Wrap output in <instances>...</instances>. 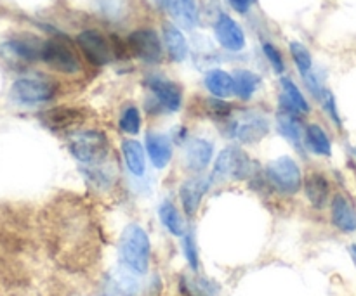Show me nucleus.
<instances>
[{
	"label": "nucleus",
	"mask_w": 356,
	"mask_h": 296,
	"mask_svg": "<svg viewBox=\"0 0 356 296\" xmlns=\"http://www.w3.org/2000/svg\"><path fill=\"white\" fill-rule=\"evenodd\" d=\"M214 142L204 137L188 139L184 142V163L190 172L204 173L214 163Z\"/></svg>",
	"instance_id": "2eb2a0df"
},
{
	"label": "nucleus",
	"mask_w": 356,
	"mask_h": 296,
	"mask_svg": "<svg viewBox=\"0 0 356 296\" xmlns=\"http://www.w3.org/2000/svg\"><path fill=\"white\" fill-rule=\"evenodd\" d=\"M305 149L312 155L330 158L332 156V141L320 123H308L305 128Z\"/></svg>",
	"instance_id": "393cba45"
},
{
	"label": "nucleus",
	"mask_w": 356,
	"mask_h": 296,
	"mask_svg": "<svg viewBox=\"0 0 356 296\" xmlns=\"http://www.w3.org/2000/svg\"><path fill=\"white\" fill-rule=\"evenodd\" d=\"M254 162L238 146H226L219 151L212 165V184H221L225 180H245L254 173Z\"/></svg>",
	"instance_id": "423d86ee"
},
{
	"label": "nucleus",
	"mask_w": 356,
	"mask_h": 296,
	"mask_svg": "<svg viewBox=\"0 0 356 296\" xmlns=\"http://www.w3.org/2000/svg\"><path fill=\"white\" fill-rule=\"evenodd\" d=\"M205 113L209 118L216 121H226L233 113H235V107L233 104L226 103L225 99H218V97H212V99H205L204 103Z\"/></svg>",
	"instance_id": "473e14b6"
},
{
	"label": "nucleus",
	"mask_w": 356,
	"mask_h": 296,
	"mask_svg": "<svg viewBox=\"0 0 356 296\" xmlns=\"http://www.w3.org/2000/svg\"><path fill=\"white\" fill-rule=\"evenodd\" d=\"M75 44L83 58L87 59V62L97 66V68L108 66L113 59H117L111 38L101 33L96 28H86V30L79 31L75 37Z\"/></svg>",
	"instance_id": "9d476101"
},
{
	"label": "nucleus",
	"mask_w": 356,
	"mask_h": 296,
	"mask_svg": "<svg viewBox=\"0 0 356 296\" xmlns=\"http://www.w3.org/2000/svg\"><path fill=\"white\" fill-rule=\"evenodd\" d=\"M268 184L273 187L277 193L285 196H294L302 189V170L299 163L292 156H278L271 159L264 168Z\"/></svg>",
	"instance_id": "0eeeda50"
},
{
	"label": "nucleus",
	"mask_w": 356,
	"mask_h": 296,
	"mask_svg": "<svg viewBox=\"0 0 356 296\" xmlns=\"http://www.w3.org/2000/svg\"><path fill=\"white\" fill-rule=\"evenodd\" d=\"M222 130L233 141L242 144H256L270 132L271 123L264 113L257 111H235L226 121H222Z\"/></svg>",
	"instance_id": "39448f33"
},
{
	"label": "nucleus",
	"mask_w": 356,
	"mask_h": 296,
	"mask_svg": "<svg viewBox=\"0 0 356 296\" xmlns=\"http://www.w3.org/2000/svg\"><path fill=\"white\" fill-rule=\"evenodd\" d=\"M316 103H320V106H322L323 113L327 114V118H329L330 121H332L334 127L337 128V130H343V116H341L339 113V107H337V101H336V96L332 94V90H329L325 87V90H323L322 94H320V97L316 99Z\"/></svg>",
	"instance_id": "2f4dec72"
},
{
	"label": "nucleus",
	"mask_w": 356,
	"mask_h": 296,
	"mask_svg": "<svg viewBox=\"0 0 356 296\" xmlns=\"http://www.w3.org/2000/svg\"><path fill=\"white\" fill-rule=\"evenodd\" d=\"M148 159L156 170H165L174 158V141L170 135L162 132H148L145 139Z\"/></svg>",
	"instance_id": "dca6fc26"
},
{
	"label": "nucleus",
	"mask_w": 356,
	"mask_h": 296,
	"mask_svg": "<svg viewBox=\"0 0 356 296\" xmlns=\"http://www.w3.org/2000/svg\"><path fill=\"white\" fill-rule=\"evenodd\" d=\"M204 87L212 97L228 99L233 96V75L221 68H214L205 71Z\"/></svg>",
	"instance_id": "bb28decb"
},
{
	"label": "nucleus",
	"mask_w": 356,
	"mask_h": 296,
	"mask_svg": "<svg viewBox=\"0 0 356 296\" xmlns=\"http://www.w3.org/2000/svg\"><path fill=\"white\" fill-rule=\"evenodd\" d=\"M350 153H351V158L356 162V148H350Z\"/></svg>",
	"instance_id": "58836bf2"
},
{
	"label": "nucleus",
	"mask_w": 356,
	"mask_h": 296,
	"mask_svg": "<svg viewBox=\"0 0 356 296\" xmlns=\"http://www.w3.org/2000/svg\"><path fill=\"white\" fill-rule=\"evenodd\" d=\"M97 9L106 19L118 21L124 19L127 12V3L125 0H97Z\"/></svg>",
	"instance_id": "f704fd0d"
},
{
	"label": "nucleus",
	"mask_w": 356,
	"mask_h": 296,
	"mask_svg": "<svg viewBox=\"0 0 356 296\" xmlns=\"http://www.w3.org/2000/svg\"><path fill=\"white\" fill-rule=\"evenodd\" d=\"M181 239H183L184 259H186V262L190 263L191 270H198V263H200V260H198V250H197V243H195V236L191 234V232H186Z\"/></svg>",
	"instance_id": "c9c22d12"
},
{
	"label": "nucleus",
	"mask_w": 356,
	"mask_h": 296,
	"mask_svg": "<svg viewBox=\"0 0 356 296\" xmlns=\"http://www.w3.org/2000/svg\"><path fill=\"white\" fill-rule=\"evenodd\" d=\"M350 255H351V260H353L355 267H356V245H351L350 246Z\"/></svg>",
	"instance_id": "4c0bfd02"
},
{
	"label": "nucleus",
	"mask_w": 356,
	"mask_h": 296,
	"mask_svg": "<svg viewBox=\"0 0 356 296\" xmlns=\"http://www.w3.org/2000/svg\"><path fill=\"white\" fill-rule=\"evenodd\" d=\"M58 83L42 75L21 76L14 80L9 90V99L23 107H33L47 104L58 96Z\"/></svg>",
	"instance_id": "20e7f679"
},
{
	"label": "nucleus",
	"mask_w": 356,
	"mask_h": 296,
	"mask_svg": "<svg viewBox=\"0 0 356 296\" xmlns=\"http://www.w3.org/2000/svg\"><path fill=\"white\" fill-rule=\"evenodd\" d=\"M232 75L233 96L238 101H243V103L252 99L257 90L261 89V85H263V78L257 73L250 71V69H235Z\"/></svg>",
	"instance_id": "a878e982"
},
{
	"label": "nucleus",
	"mask_w": 356,
	"mask_h": 296,
	"mask_svg": "<svg viewBox=\"0 0 356 296\" xmlns=\"http://www.w3.org/2000/svg\"><path fill=\"white\" fill-rule=\"evenodd\" d=\"M163 7L174 23L183 30H195L200 23L197 0H163Z\"/></svg>",
	"instance_id": "4be33fe9"
},
{
	"label": "nucleus",
	"mask_w": 356,
	"mask_h": 296,
	"mask_svg": "<svg viewBox=\"0 0 356 296\" xmlns=\"http://www.w3.org/2000/svg\"><path fill=\"white\" fill-rule=\"evenodd\" d=\"M68 151L82 166L104 165L111 158V142L103 130L87 128L72 134Z\"/></svg>",
	"instance_id": "f03ea898"
},
{
	"label": "nucleus",
	"mask_w": 356,
	"mask_h": 296,
	"mask_svg": "<svg viewBox=\"0 0 356 296\" xmlns=\"http://www.w3.org/2000/svg\"><path fill=\"white\" fill-rule=\"evenodd\" d=\"M54 246L59 260L66 267L83 269L94 259L97 248L96 229L89 211L76 200H68L56 214Z\"/></svg>",
	"instance_id": "f257e3e1"
},
{
	"label": "nucleus",
	"mask_w": 356,
	"mask_h": 296,
	"mask_svg": "<svg viewBox=\"0 0 356 296\" xmlns=\"http://www.w3.org/2000/svg\"><path fill=\"white\" fill-rule=\"evenodd\" d=\"M278 85H280V94H278V99H280V110L294 111V113L302 114V116L309 114V111H312L309 101L306 99L301 87H299L291 76L282 75Z\"/></svg>",
	"instance_id": "6ab92c4d"
},
{
	"label": "nucleus",
	"mask_w": 356,
	"mask_h": 296,
	"mask_svg": "<svg viewBox=\"0 0 356 296\" xmlns=\"http://www.w3.org/2000/svg\"><path fill=\"white\" fill-rule=\"evenodd\" d=\"M118 253L120 260L129 272L141 276L149 269V256H152V245L145 229L138 224H129L122 231L118 241Z\"/></svg>",
	"instance_id": "7ed1b4c3"
},
{
	"label": "nucleus",
	"mask_w": 356,
	"mask_h": 296,
	"mask_svg": "<svg viewBox=\"0 0 356 296\" xmlns=\"http://www.w3.org/2000/svg\"><path fill=\"white\" fill-rule=\"evenodd\" d=\"M211 184H212L211 177H202V175H195L181 184L179 187L181 207H183L184 214H186L188 217H193V215L197 214L202 201H204V196L207 194V191L211 189Z\"/></svg>",
	"instance_id": "f3484780"
},
{
	"label": "nucleus",
	"mask_w": 356,
	"mask_h": 296,
	"mask_svg": "<svg viewBox=\"0 0 356 296\" xmlns=\"http://www.w3.org/2000/svg\"><path fill=\"white\" fill-rule=\"evenodd\" d=\"M143 125V114L136 104H127L124 110L120 111V116H118V128H120L122 134L125 135H138L141 132Z\"/></svg>",
	"instance_id": "7c9ffc66"
},
{
	"label": "nucleus",
	"mask_w": 356,
	"mask_h": 296,
	"mask_svg": "<svg viewBox=\"0 0 356 296\" xmlns=\"http://www.w3.org/2000/svg\"><path fill=\"white\" fill-rule=\"evenodd\" d=\"M162 42L165 54L172 62H183L186 61L188 54H190V45H188V38L184 37L183 28L177 26L176 23L165 21L162 24Z\"/></svg>",
	"instance_id": "412c9836"
},
{
	"label": "nucleus",
	"mask_w": 356,
	"mask_h": 296,
	"mask_svg": "<svg viewBox=\"0 0 356 296\" xmlns=\"http://www.w3.org/2000/svg\"><path fill=\"white\" fill-rule=\"evenodd\" d=\"M159 217L163 227H165L174 238H183V236L188 232L186 222H184L179 208H177L170 200H165L160 203Z\"/></svg>",
	"instance_id": "cd10ccee"
},
{
	"label": "nucleus",
	"mask_w": 356,
	"mask_h": 296,
	"mask_svg": "<svg viewBox=\"0 0 356 296\" xmlns=\"http://www.w3.org/2000/svg\"><path fill=\"white\" fill-rule=\"evenodd\" d=\"M138 293V283L132 276L124 272L111 274L104 281L101 296H136Z\"/></svg>",
	"instance_id": "c85d7f7f"
},
{
	"label": "nucleus",
	"mask_w": 356,
	"mask_h": 296,
	"mask_svg": "<svg viewBox=\"0 0 356 296\" xmlns=\"http://www.w3.org/2000/svg\"><path fill=\"white\" fill-rule=\"evenodd\" d=\"M289 52H291L292 62H294V66L298 68L299 75H301L302 78L315 69V62H313L312 52H309V49L306 47L302 42L292 40L291 44H289Z\"/></svg>",
	"instance_id": "c756f323"
},
{
	"label": "nucleus",
	"mask_w": 356,
	"mask_h": 296,
	"mask_svg": "<svg viewBox=\"0 0 356 296\" xmlns=\"http://www.w3.org/2000/svg\"><path fill=\"white\" fill-rule=\"evenodd\" d=\"M42 44L44 40L33 35H19L3 42L0 45V54L19 62H37L40 61Z\"/></svg>",
	"instance_id": "4468645a"
},
{
	"label": "nucleus",
	"mask_w": 356,
	"mask_h": 296,
	"mask_svg": "<svg viewBox=\"0 0 356 296\" xmlns=\"http://www.w3.org/2000/svg\"><path fill=\"white\" fill-rule=\"evenodd\" d=\"M122 156H124L125 168L136 179H141L146 175V148L136 139H124L122 141Z\"/></svg>",
	"instance_id": "b1692460"
},
{
	"label": "nucleus",
	"mask_w": 356,
	"mask_h": 296,
	"mask_svg": "<svg viewBox=\"0 0 356 296\" xmlns=\"http://www.w3.org/2000/svg\"><path fill=\"white\" fill-rule=\"evenodd\" d=\"M38 120L42 121L45 128L52 132H79L86 121V114L82 110L72 106H56L47 111H42Z\"/></svg>",
	"instance_id": "ddd939ff"
},
{
	"label": "nucleus",
	"mask_w": 356,
	"mask_h": 296,
	"mask_svg": "<svg viewBox=\"0 0 356 296\" xmlns=\"http://www.w3.org/2000/svg\"><path fill=\"white\" fill-rule=\"evenodd\" d=\"M127 45L131 55L149 66H156L163 61L165 49H163L162 37L153 28H136L127 35Z\"/></svg>",
	"instance_id": "1a4fd4ad"
},
{
	"label": "nucleus",
	"mask_w": 356,
	"mask_h": 296,
	"mask_svg": "<svg viewBox=\"0 0 356 296\" xmlns=\"http://www.w3.org/2000/svg\"><path fill=\"white\" fill-rule=\"evenodd\" d=\"M145 87L152 94L153 101L160 111L177 113L183 107V89L179 83L160 73H148L145 76Z\"/></svg>",
	"instance_id": "9b49d317"
},
{
	"label": "nucleus",
	"mask_w": 356,
	"mask_h": 296,
	"mask_svg": "<svg viewBox=\"0 0 356 296\" xmlns=\"http://www.w3.org/2000/svg\"><path fill=\"white\" fill-rule=\"evenodd\" d=\"M302 189H305L306 200L316 210L325 208V204L332 200L330 198V193H332V189H330V180L322 172L308 173L305 177V182H302Z\"/></svg>",
	"instance_id": "5701e85b"
},
{
	"label": "nucleus",
	"mask_w": 356,
	"mask_h": 296,
	"mask_svg": "<svg viewBox=\"0 0 356 296\" xmlns=\"http://www.w3.org/2000/svg\"><path fill=\"white\" fill-rule=\"evenodd\" d=\"M305 128L306 125L302 121V114L289 110L278 111L277 130L280 132L285 141H289V144H292L299 151L305 149Z\"/></svg>",
	"instance_id": "aec40b11"
},
{
	"label": "nucleus",
	"mask_w": 356,
	"mask_h": 296,
	"mask_svg": "<svg viewBox=\"0 0 356 296\" xmlns=\"http://www.w3.org/2000/svg\"><path fill=\"white\" fill-rule=\"evenodd\" d=\"M40 62L61 75H79L82 71V62H80L75 49L66 42L65 37H59V35L44 40Z\"/></svg>",
	"instance_id": "6e6552de"
},
{
	"label": "nucleus",
	"mask_w": 356,
	"mask_h": 296,
	"mask_svg": "<svg viewBox=\"0 0 356 296\" xmlns=\"http://www.w3.org/2000/svg\"><path fill=\"white\" fill-rule=\"evenodd\" d=\"M156 3H159V6H163V0H155Z\"/></svg>",
	"instance_id": "ea45409f"
},
{
	"label": "nucleus",
	"mask_w": 356,
	"mask_h": 296,
	"mask_svg": "<svg viewBox=\"0 0 356 296\" xmlns=\"http://www.w3.org/2000/svg\"><path fill=\"white\" fill-rule=\"evenodd\" d=\"M261 49H263V54L264 58H266L268 64L271 66V69H273L277 75H284L287 66H285V59L284 55H282L280 49L275 44H271V42H263V44H261Z\"/></svg>",
	"instance_id": "72a5a7b5"
},
{
	"label": "nucleus",
	"mask_w": 356,
	"mask_h": 296,
	"mask_svg": "<svg viewBox=\"0 0 356 296\" xmlns=\"http://www.w3.org/2000/svg\"><path fill=\"white\" fill-rule=\"evenodd\" d=\"M228 3L236 14H242V16H243V14L250 12V9L254 7L256 0H228Z\"/></svg>",
	"instance_id": "e433bc0d"
},
{
	"label": "nucleus",
	"mask_w": 356,
	"mask_h": 296,
	"mask_svg": "<svg viewBox=\"0 0 356 296\" xmlns=\"http://www.w3.org/2000/svg\"><path fill=\"white\" fill-rule=\"evenodd\" d=\"M330 220L337 231L344 234H355L356 232V208L350 198L344 194H334L330 200Z\"/></svg>",
	"instance_id": "a211bd4d"
},
{
	"label": "nucleus",
	"mask_w": 356,
	"mask_h": 296,
	"mask_svg": "<svg viewBox=\"0 0 356 296\" xmlns=\"http://www.w3.org/2000/svg\"><path fill=\"white\" fill-rule=\"evenodd\" d=\"M212 31H214L216 42L225 51L236 54V52H242L247 47L245 31H243L242 24L229 14L219 12L216 16L214 24H212Z\"/></svg>",
	"instance_id": "f8f14e48"
}]
</instances>
